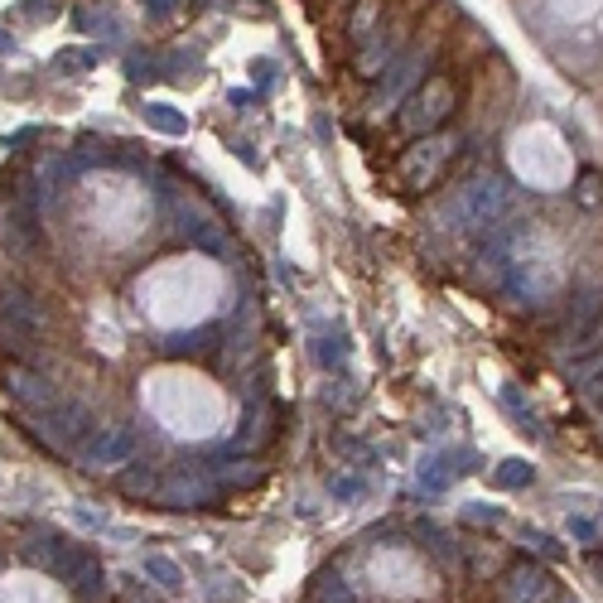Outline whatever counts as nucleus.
Wrapping results in <instances>:
<instances>
[{
    "label": "nucleus",
    "instance_id": "nucleus-1",
    "mask_svg": "<svg viewBox=\"0 0 603 603\" xmlns=\"http://www.w3.org/2000/svg\"><path fill=\"white\" fill-rule=\"evenodd\" d=\"M222 295L218 271L203 261V256H189V261H169L160 271L145 280V309L155 324L165 329H189L198 324Z\"/></svg>",
    "mask_w": 603,
    "mask_h": 603
},
{
    "label": "nucleus",
    "instance_id": "nucleus-2",
    "mask_svg": "<svg viewBox=\"0 0 603 603\" xmlns=\"http://www.w3.org/2000/svg\"><path fill=\"white\" fill-rule=\"evenodd\" d=\"M145 396H150V411L160 415L169 430L189 439L213 435L222 425V396L193 372H160V377H150Z\"/></svg>",
    "mask_w": 603,
    "mask_h": 603
},
{
    "label": "nucleus",
    "instance_id": "nucleus-3",
    "mask_svg": "<svg viewBox=\"0 0 603 603\" xmlns=\"http://www.w3.org/2000/svg\"><path fill=\"white\" fill-rule=\"evenodd\" d=\"M512 169H517V179L526 189H565L570 179H575V155H570V145L565 136L546 126V121H531L526 131L512 136Z\"/></svg>",
    "mask_w": 603,
    "mask_h": 603
},
{
    "label": "nucleus",
    "instance_id": "nucleus-4",
    "mask_svg": "<svg viewBox=\"0 0 603 603\" xmlns=\"http://www.w3.org/2000/svg\"><path fill=\"white\" fill-rule=\"evenodd\" d=\"M449 107H454V83H449V78H430L420 92L406 97V107H401V126H406L411 136H430L439 121L449 116Z\"/></svg>",
    "mask_w": 603,
    "mask_h": 603
},
{
    "label": "nucleus",
    "instance_id": "nucleus-5",
    "mask_svg": "<svg viewBox=\"0 0 603 603\" xmlns=\"http://www.w3.org/2000/svg\"><path fill=\"white\" fill-rule=\"evenodd\" d=\"M454 160V136H425L420 145H415L411 155H406V165H401V174H406V184L411 189H430L439 174H444V165Z\"/></svg>",
    "mask_w": 603,
    "mask_h": 603
},
{
    "label": "nucleus",
    "instance_id": "nucleus-6",
    "mask_svg": "<svg viewBox=\"0 0 603 603\" xmlns=\"http://www.w3.org/2000/svg\"><path fill=\"white\" fill-rule=\"evenodd\" d=\"M372 570H377V589H386V594H425L430 589L425 570L415 565L406 550H382L372 560Z\"/></svg>",
    "mask_w": 603,
    "mask_h": 603
},
{
    "label": "nucleus",
    "instance_id": "nucleus-7",
    "mask_svg": "<svg viewBox=\"0 0 603 603\" xmlns=\"http://www.w3.org/2000/svg\"><path fill=\"white\" fill-rule=\"evenodd\" d=\"M555 599V579L546 565H517L502 579V603H550Z\"/></svg>",
    "mask_w": 603,
    "mask_h": 603
},
{
    "label": "nucleus",
    "instance_id": "nucleus-8",
    "mask_svg": "<svg viewBox=\"0 0 603 603\" xmlns=\"http://www.w3.org/2000/svg\"><path fill=\"white\" fill-rule=\"evenodd\" d=\"M507 208V193H502V184H473V189H464L459 198H454V213L468 222V227H488V222L497 218Z\"/></svg>",
    "mask_w": 603,
    "mask_h": 603
},
{
    "label": "nucleus",
    "instance_id": "nucleus-9",
    "mask_svg": "<svg viewBox=\"0 0 603 603\" xmlns=\"http://www.w3.org/2000/svg\"><path fill=\"white\" fill-rule=\"evenodd\" d=\"M136 454V435L131 430H102L83 444V464L87 468H111V464H126Z\"/></svg>",
    "mask_w": 603,
    "mask_h": 603
},
{
    "label": "nucleus",
    "instance_id": "nucleus-10",
    "mask_svg": "<svg viewBox=\"0 0 603 603\" xmlns=\"http://www.w3.org/2000/svg\"><path fill=\"white\" fill-rule=\"evenodd\" d=\"M546 10L560 20V25L603 29V0H546Z\"/></svg>",
    "mask_w": 603,
    "mask_h": 603
},
{
    "label": "nucleus",
    "instance_id": "nucleus-11",
    "mask_svg": "<svg viewBox=\"0 0 603 603\" xmlns=\"http://www.w3.org/2000/svg\"><path fill=\"white\" fill-rule=\"evenodd\" d=\"M68 584H73L83 599H102V594H107V570H102V560H97L92 550H83V560H78V570L68 575Z\"/></svg>",
    "mask_w": 603,
    "mask_h": 603
},
{
    "label": "nucleus",
    "instance_id": "nucleus-12",
    "mask_svg": "<svg viewBox=\"0 0 603 603\" xmlns=\"http://www.w3.org/2000/svg\"><path fill=\"white\" fill-rule=\"evenodd\" d=\"M10 391L20 396V401H29L34 411H49L58 396H54V386L44 382V377H34V372H10Z\"/></svg>",
    "mask_w": 603,
    "mask_h": 603
},
{
    "label": "nucleus",
    "instance_id": "nucleus-13",
    "mask_svg": "<svg viewBox=\"0 0 603 603\" xmlns=\"http://www.w3.org/2000/svg\"><path fill=\"white\" fill-rule=\"evenodd\" d=\"M140 570L155 579L160 589H169V594H174V589H184V570H179L169 555H145V565H140Z\"/></svg>",
    "mask_w": 603,
    "mask_h": 603
},
{
    "label": "nucleus",
    "instance_id": "nucleus-14",
    "mask_svg": "<svg viewBox=\"0 0 603 603\" xmlns=\"http://www.w3.org/2000/svg\"><path fill=\"white\" fill-rule=\"evenodd\" d=\"M536 478V468L526 464V459H507L502 468H493V488H502V493H512V488H526Z\"/></svg>",
    "mask_w": 603,
    "mask_h": 603
},
{
    "label": "nucleus",
    "instance_id": "nucleus-15",
    "mask_svg": "<svg viewBox=\"0 0 603 603\" xmlns=\"http://www.w3.org/2000/svg\"><path fill=\"white\" fill-rule=\"evenodd\" d=\"M314 599H319V603H357V589L348 584V579L324 575V579H319V589H314Z\"/></svg>",
    "mask_w": 603,
    "mask_h": 603
},
{
    "label": "nucleus",
    "instance_id": "nucleus-16",
    "mask_svg": "<svg viewBox=\"0 0 603 603\" xmlns=\"http://www.w3.org/2000/svg\"><path fill=\"white\" fill-rule=\"evenodd\" d=\"M145 116H150V126H155V131H165V136H179V131H184V116H179V111H169V107H150Z\"/></svg>",
    "mask_w": 603,
    "mask_h": 603
},
{
    "label": "nucleus",
    "instance_id": "nucleus-17",
    "mask_svg": "<svg viewBox=\"0 0 603 603\" xmlns=\"http://www.w3.org/2000/svg\"><path fill=\"white\" fill-rule=\"evenodd\" d=\"M526 546H531V550H541L546 560H560V555H565V546H555V541H550L546 531H536V526L526 531Z\"/></svg>",
    "mask_w": 603,
    "mask_h": 603
},
{
    "label": "nucleus",
    "instance_id": "nucleus-18",
    "mask_svg": "<svg viewBox=\"0 0 603 603\" xmlns=\"http://www.w3.org/2000/svg\"><path fill=\"white\" fill-rule=\"evenodd\" d=\"M329 493L338 497V502H348V497L362 493V478H353V473H343V478H333V483H329Z\"/></svg>",
    "mask_w": 603,
    "mask_h": 603
},
{
    "label": "nucleus",
    "instance_id": "nucleus-19",
    "mask_svg": "<svg viewBox=\"0 0 603 603\" xmlns=\"http://www.w3.org/2000/svg\"><path fill=\"white\" fill-rule=\"evenodd\" d=\"M570 536L584 541V546H594V541H599V526H594V521H584V517H570Z\"/></svg>",
    "mask_w": 603,
    "mask_h": 603
},
{
    "label": "nucleus",
    "instance_id": "nucleus-20",
    "mask_svg": "<svg viewBox=\"0 0 603 603\" xmlns=\"http://www.w3.org/2000/svg\"><path fill=\"white\" fill-rule=\"evenodd\" d=\"M121 488H126V493H155V478L140 468V473H126V478H121Z\"/></svg>",
    "mask_w": 603,
    "mask_h": 603
},
{
    "label": "nucleus",
    "instance_id": "nucleus-21",
    "mask_svg": "<svg viewBox=\"0 0 603 603\" xmlns=\"http://www.w3.org/2000/svg\"><path fill=\"white\" fill-rule=\"evenodd\" d=\"M377 20V0H362V10H357V20H353V39H362V29Z\"/></svg>",
    "mask_w": 603,
    "mask_h": 603
},
{
    "label": "nucleus",
    "instance_id": "nucleus-22",
    "mask_svg": "<svg viewBox=\"0 0 603 603\" xmlns=\"http://www.w3.org/2000/svg\"><path fill=\"white\" fill-rule=\"evenodd\" d=\"M579 203H584V208L599 203V179H584V184H579Z\"/></svg>",
    "mask_w": 603,
    "mask_h": 603
},
{
    "label": "nucleus",
    "instance_id": "nucleus-23",
    "mask_svg": "<svg viewBox=\"0 0 603 603\" xmlns=\"http://www.w3.org/2000/svg\"><path fill=\"white\" fill-rule=\"evenodd\" d=\"M502 512L497 507H468V521H497Z\"/></svg>",
    "mask_w": 603,
    "mask_h": 603
},
{
    "label": "nucleus",
    "instance_id": "nucleus-24",
    "mask_svg": "<svg viewBox=\"0 0 603 603\" xmlns=\"http://www.w3.org/2000/svg\"><path fill=\"white\" fill-rule=\"evenodd\" d=\"M126 599H131V603H155L150 594H145V589H126Z\"/></svg>",
    "mask_w": 603,
    "mask_h": 603
},
{
    "label": "nucleus",
    "instance_id": "nucleus-25",
    "mask_svg": "<svg viewBox=\"0 0 603 603\" xmlns=\"http://www.w3.org/2000/svg\"><path fill=\"white\" fill-rule=\"evenodd\" d=\"M550 603H575V599H560V594H555V599H550Z\"/></svg>",
    "mask_w": 603,
    "mask_h": 603
},
{
    "label": "nucleus",
    "instance_id": "nucleus-26",
    "mask_svg": "<svg viewBox=\"0 0 603 603\" xmlns=\"http://www.w3.org/2000/svg\"><path fill=\"white\" fill-rule=\"evenodd\" d=\"M594 570H599V575H603V560H594Z\"/></svg>",
    "mask_w": 603,
    "mask_h": 603
}]
</instances>
